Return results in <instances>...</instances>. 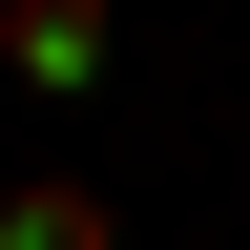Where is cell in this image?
Masks as SVG:
<instances>
[{
	"mask_svg": "<svg viewBox=\"0 0 250 250\" xmlns=\"http://www.w3.org/2000/svg\"><path fill=\"white\" fill-rule=\"evenodd\" d=\"M0 62H21L42 104H83V83L125 62V21H104V0H0Z\"/></svg>",
	"mask_w": 250,
	"mask_h": 250,
	"instance_id": "obj_1",
	"label": "cell"
},
{
	"mask_svg": "<svg viewBox=\"0 0 250 250\" xmlns=\"http://www.w3.org/2000/svg\"><path fill=\"white\" fill-rule=\"evenodd\" d=\"M0 250H125V208L83 167H21V188H0Z\"/></svg>",
	"mask_w": 250,
	"mask_h": 250,
	"instance_id": "obj_2",
	"label": "cell"
}]
</instances>
